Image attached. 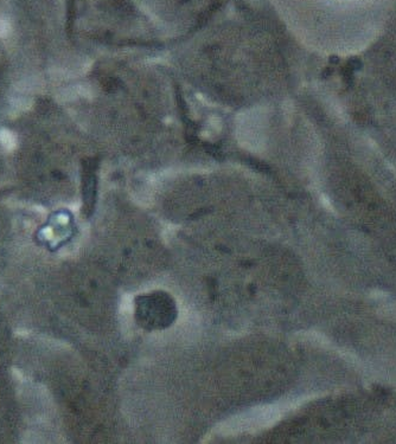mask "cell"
I'll return each instance as SVG.
<instances>
[{"label": "cell", "mask_w": 396, "mask_h": 444, "mask_svg": "<svg viewBox=\"0 0 396 444\" xmlns=\"http://www.w3.org/2000/svg\"><path fill=\"white\" fill-rule=\"evenodd\" d=\"M138 315H140L144 323H148L150 326L163 327L171 323L173 319V303L170 301V297L162 293L144 296L138 303Z\"/></svg>", "instance_id": "cell-1"}, {"label": "cell", "mask_w": 396, "mask_h": 444, "mask_svg": "<svg viewBox=\"0 0 396 444\" xmlns=\"http://www.w3.org/2000/svg\"><path fill=\"white\" fill-rule=\"evenodd\" d=\"M0 145H1L6 151H12L16 148L17 140L12 131L7 129L0 130Z\"/></svg>", "instance_id": "cell-2"}, {"label": "cell", "mask_w": 396, "mask_h": 444, "mask_svg": "<svg viewBox=\"0 0 396 444\" xmlns=\"http://www.w3.org/2000/svg\"><path fill=\"white\" fill-rule=\"evenodd\" d=\"M10 32V26L4 20H0V38L6 37Z\"/></svg>", "instance_id": "cell-3"}]
</instances>
